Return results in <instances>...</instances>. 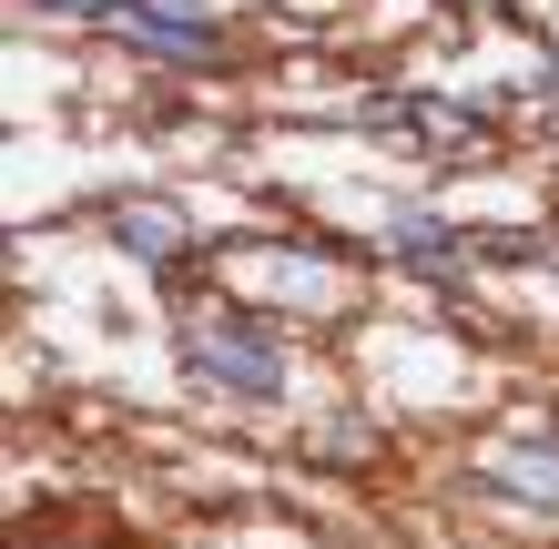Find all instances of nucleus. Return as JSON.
<instances>
[{"instance_id":"6","label":"nucleus","mask_w":559,"mask_h":549,"mask_svg":"<svg viewBox=\"0 0 559 549\" xmlns=\"http://www.w3.org/2000/svg\"><path fill=\"white\" fill-rule=\"evenodd\" d=\"M51 11H82V21H112L122 0H51Z\"/></svg>"},{"instance_id":"3","label":"nucleus","mask_w":559,"mask_h":549,"mask_svg":"<svg viewBox=\"0 0 559 549\" xmlns=\"http://www.w3.org/2000/svg\"><path fill=\"white\" fill-rule=\"evenodd\" d=\"M112 244L143 254V265H174L183 254V214L174 204H112Z\"/></svg>"},{"instance_id":"5","label":"nucleus","mask_w":559,"mask_h":549,"mask_svg":"<svg viewBox=\"0 0 559 549\" xmlns=\"http://www.w3.org/2000/svg\"><path fill=\"white\" fill-rule=\"evenodd\" d=\"M397 254H407V265H427V275H448V265H468V235L438 224V214H397Z\"/></svg>"},{"instance_id":"2","label":"nucleus","mask_w":559,"mask_h":549,"mask_svg":"<svg viewBox=\"0 0 559 549\" xmlns=\"http://www.w3.org/2000/svg\"><path fill=\"white\" fill-rule=\"evenodd\" d=\"M112 31H122V41H143V51H163V61H214L224 51V21L183 11V0H122Z\"/></svg>"},{"instance_id":"4","label":"nucleus","mask_w":559,"mask_h":549,"mask_svg":"<svg viewBox=\"0 0 559 549\" xmlns=\"http://www.w3.org/2000/svg\"><path fill=\"white\" fill-rule=\"evenodd\" d=\"M478 489L509 499V509H539V520H559V458H499V468H478Z\"/></svg>"},{"instance_id":"1","label":"nucleus","mask_w":559,"mask_h":549,"mask_svg":"<svg viewBox=\"0 0 559 549\" xmlns=\"http://www.w3.org/2000/svg\"><path fill=\"white\" fill-rule=\"evenodd\" d=\"M183 357L204 367L214 386H235V397H285V336L254 326V315H193Z\"/></svg>"}]
</instances>
